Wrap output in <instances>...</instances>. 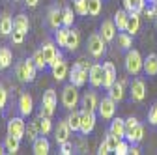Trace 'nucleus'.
Masks as SVG:
<instances>
[{
  "instance_id": "nucleus-47",
  "label": "nucleus",
  "mask_w": 157,
  "mask_h": 155,
  "mask_svg": "<svg viewBox=\"0 0 157 155\" xmlns=\"http://www.w3.org/2000/svg\"><path fill=\"white\" fill-rule=\"evenodd\" d=\"M8 103V90L4 88V84L0 82V108H4Z\"/></svg>"
},
{
  "instance_id": "nucleus-12",
  "label": "nucleus",
  "mask_w": 157,
  "mask_h": 155,
  "mask_svg": "<svg viewBox=\"0 0 157 155\" xmlns=\"http://www.w3.org/2000/svg\"><path fill=\"white\" fill-rule=\"evenodd\" d=\"M103 64H92L90 71H88V82L92 84V88H101L103 86Z\"/></svg>"
},
{
  "instance_id": "nucleus-39",
  "label": "nucleus",
  "mask_w": 157,
  "mask_h": 155,
  "mask_svg": "<svg viewBox=\"0 0 157 155\" xmlns=\"http://www.w3.org/2000/svg\"><path fill=\"white\" fill-rule=\"evenodd\" d=\"M101 9H103L101 0H88V15L90 17H99Z\"/></svg>"
},
{
  "instance_id": "nucleus-54",
  "label": "nucleus",
  "mask_w": 157,
  "mask_h": 155,
  "mask_svg": "<svg viewBox=\"0 0 157 155\" xmlns=\"http://www.w3.org/2000/svg\"><path fill=\"white\" fill-rule=\"evenodd\" d=\"M155 26H157V17H155Z\"/></svg>"
},
{
  "instance_id": "nucleus-41",
  "label": "nucleus",
  "mask_w": 157,
  "mask_h": 155,
  "mask_svg": "<svg viewBox=\"0 0 157 155\" xmlns=\"http://www.w3.org/2000/svg\"><path fill=\"white\" fill-rule=\"evenodd\" d=\"M73 8L78 15H88V0H73Z\"/></svg>"
},
{
  "instance_id": "nucleus-24",
  "label": "nucleus",
  "mask_w": 157,
  "mask_h": 155,
  "mask_svg": "<svg viewBox=\"0 0 157 155\" xmlns=\"http://www.w3.org/2000/svg\"><path fill=\"white\" fill-rule=\"evenodd\" d=\"M144 73L148 77H155L157 75V54L150 52L146 58H144Z\"/></svg>"
},
{
  "instance_id": "nucleus-26",
  "label": "nucleus",
  "mask_w": 157,
  "mask_h": 155,
  "mask_svg": "<svg viewBox=\"0 0 157 155\" xmlns=\"http://www.w3.org/2000/svg\"><path fill=\"white\" fill-rule=\"evenodd\" d=\"M124 84H125L124 81H116V82L107 90V92H109V97H112L116 103H120V101L124 99Z\"/></svg>"
},
{
  "instance_id": "nucleus-52",
  "label": "nucleus",
  "mask_w": 157,
  "mask_h": 155,
  "mask_svg": "<svg viewBox=\"0 0 157 155\" xmlns=\"http://www.w3.org/2000/svg\"><path fill=\"white\" fill-rule=\"evenodd\" d=\"M2 153H6V148H4V142H2V144H0V155H2Z\"/></svg>"
},
{
  "instance_id": "nucleus-46",
  "label": "nucleus",
  "mask_w": 157,
  "mask_h": 155,
  "mask_svg": "<svg viewBox=\"0 0 157 155\" xmlns=\"http://www.w3.org/2000/svg\"><path fill=\"white\" fill-rule=\"evenodd\" d=\"M25 36H26V34L19 32V30H13V32H11V41H13L15 45H21V43L25 41Z\"/></svg>"
},
{
  "instance_id": "nucleus-23",
  "label": "nucleus",
  "mask_w": 157,
  "mask_h": 155,
  "mask_svg": "<svg viewBox=\"0 0 157 155\" xmlns=\"http://www.w3.org/2000/svg\"><path fill=\"white\" fill-rule=\"evenodd\" d=\"M109 133L116 134L118 138H125V120H122V118H112L110 127H109Z\"/></svg>"
},
{
  "instance_id": "nucleus-36",
  "label": "nucleus",
  "mask_w": 157,
  "mask_h": 155,
  "mask_svg": "<svg viewBox=\"0 0 157 155\" xmlns=\"http://www.w3.org/2000/svg\"><path fill=\"white\" fill-rule=\"evenodd\" d=\"M73 21H75L73 8L66 6V8L62 9V26H66V28H71V26H73Z\"/></svg>"
},
{
  "instance_id": "nucleus-55",
  "label": "nucleus",
  "mask_w": 157,
  "mask_h": 155,
  "mask_svg": "<svg viewBox=\"0 0 157 155\" xmlns=\"http://www.w3.org/2000/svg\"><path fill=\"white\" fill-rule=\"evenodd\" d=\"M13 2H19V0H13Z\"/></svg>"
},
{
  "instance_id": "nucleus-3",
  "label": "nucleus",
  "mask_w": 157,
  "mask_h": 155,
  "mask_svg": "<svg viewBox=\"0 0 157 155\" xmlns=\"http://www.w3.org/2000/svg\"><path fill=\"white\" fill-rule=\"evenodd\" d=\"M125 71L129 75H139L144 69V58L140 56V52L136 49H129L125 52Z\"/></svg>"
},
{
  "instance_id": "nucleus-16",
  "label": "nucleus",
  "mask_w": 157,
  "mask_h": 155,
  "mask_svg": "<svg viewBox=\"0 0 157 155\" xmlns=\"http://www.w3.org/2000/svg\"><path fill=\"white\" fill-rule=\"evenodd\" d=\"M103 71H105V75H103V88H105V90H109V88L118 81L116 67H114V64H112V62H103Z\"/></svg>"
},
{
  "instance_id": "nucleus-42",
  "label": "nucleus",
  "mask_w": 157,
  "mask_h": 155,
  "mask_svg": "<svg viewBox=\"0 0 157 155\" xmlns=\"http://www.w3.org/2000/svg\"><path fill=\"white\" fill-rule=\"evenodd\" d=\"M142 13H144L146 19H155L157 17V2H146Z\"/></svg>"
},
{
  "instance_id": "nucleus-2",
  "label": "nucleus",
  "mask_w": 157,
  "mask_h": 155,
  "mask_svg": "<svg viewBox=\"0 0 157 155\" xmlns=\"http://www.w3.org/2000/svg\"><path fill=\"white\" fill-rule=\"evenodd\" d=\"M36 73H37V67L34 64V58H26V60L19 62L15 66V75L21 82H34Z\"/></svg>"
},
{
  "instance_id": "nucleus-27",
  "label": "nucleus",
  "mask_w": 157,
  "mask_h": 155,
  "mask_svg": "<svg viewBox=\"0 0 157 155\" xmlns=\"http://www.w3.org/2000/svg\"><path fill=\"white\" fill-rule=\"evenodd\" d=\"M127 19H129V11H127V9H118V11L114 13V19H112V21H114L118 32L125 30V26H127Z\"/></svg>"
},
{
  "instance_id": "nucleus-29",
  "label": "nucleus",
  "mask_w": 157,
  "mask_h": 155,
  "mask_svg": "<svg viewBox=\"0 0 157 155\" xmlns=\"http://www.w3.org/2000/svg\"><path fill=\"white\" fill-rule=\"evenodd\" d=\"M13 30H19V32H23V34H26L30 30V21H28V17L25 13H19L13 19Z\"/></svg>"
},
{
  "instance_id": "nucleus-9",
  "label": "nucleus",
  "mask_w": 157,
  "mask_h": 155,
  "mask_svg": "<svg viewBox=\"0 0 157 155\" xmlns=\"http://www.w3.org/2000/svg\"><path fill=\"white\" fill-rule=\"evenodd\" d=\"M95 120H97V116H95L94 110H86V108L81 110V133L84 134V137H88V134L94 131Z\"/></svg>"
},
{
  "instance_id": "nucleus-53",
  "label": "nucleus",
  "mask_w": 157,
  "mask_h": 155,
  "mask_svg": "<svg viewBox=\"0 0 157 155\" xmlns=\"http://www.w3.org/2000/svg\"><path fill=\"white\" fill-rule=\"evenodd\" d=\"M146 2H157V0H146Z\"/></svg>"
},
{
  "instance_id": "nucleus-15",
  "label": "nucleus",
  "mask_w": 157,
  "mask_h": 155,
  "mask_svg": "<svg viewBox=\"0 0 157 155\" xmlns=\"http://www.w3.org/2000/svg\"><path fill=\"white\" fill-rule=\"evenodd\" d=\"M71 133L73 131H71L67 120H60V122H58V125H56V129H54V140H56V144H62V142L69 140Z\"/></svg>"
},
{
  "instance_id": "nucleus-11",
  "label": "nucleus",
  "mask_w": 157,
  "mask_h": 155,
  "mask_svg": "<svg viewBox=\"0 0 157 155\" xmlns=\"http://www.w3.org/2000/svg\"><path fill=\"white\" fill-rule=\"evenodd\" d=\"M17 108H19V114H21L23 118H26V116L32 114V110H34V99H32V95L28 92H23L21 95H19Z\"/></svg>"
},
{
  "instance_id": "nucleus-13",
  "label": "nucleus",
  "mask_w": 157,
  "mask_h": 155,
  "mask_svg": "<svg viewBox=\"0 0 157 155\" xmlns=\"http://www.w3.org/2000/svg\"><path fill=\"white\" fill-rule=\"evenodd\" d=\"M116 32H118V28H116L112 19H103V23L99 26V34H101V37L107 43H110V41L116 40Z\"/></svg>"
},
{
  "instance_id": "nucleus-33",
  "label": "nucleus",
  "mask_w": 157,
  "mask_h": 155,
  "mask_svg": "<svg viewBox=\"0 0 157 155\" xmlns=\"http://www.w3.org/2000/svg\"><path fill=\"white\" fill-rule=\"evenodd\" d=\"M13 62V54L8 47H0V71H4L11 66Z\"/></svg>"
},
{
  "instance_id": "nucleus-31",
  "label": "nucleus",
  "mask_w": 157,
  "mask_h": 155,
  "mask_svg": "<svg viewBox=\"0 0 157 155\" xmlns=\"http://www.w3.org/2000/svg\"><path fill=\"white\" fill-rule=\"evenodd\" d=\"M146 6V0H124V9L129 13H142Z\"/></svg>"
},
{
  "instance_id": "nucleus-37",
  "label": "nucleus",
  "mask_w": 157,
  "mask_h": 155,
  "mask_svg": "<svg viewBox=\"0 0 157 155\" xmlns=\"http://www.w3.org/2000/svg\"><path fill=\"white\" fill-rule=\"evenodd\" d=\"M34 64H36V67L37 69H41V71H45L47 67H49V64H47V60H45V54H43V51H41V47H39L36 52H34Z\"/></svg>"
},
{
  "instance_id": "nucleus-51",
  "label": "nucleus",
  "mask_w": 157,
  "mask_h": 155,
  "mask_svg": "<svg viewBox=\"0 0 157 155\" xmlns=\"http://www.w3.org/2000/svg\"><path fill=\"white\" fill-rule=\"evenodd\" d=\"M25 4H26L28 8H36V6L39 4V0H25Z\"/></svg>"
},
{
  "instance_id": "nucleus-5",
  "label": "nucleus",
  "mask_w": 157,
  "mask_h": 155,
  "mask_svg": "<svg viewBox=\"0 0 157 155\" xmlns=\"http://www.w3.org/2000/svg\"><path fill=\"white\" fill-rule=\"evenodd\" d=\"M81 101V97H78V92H77V86L75 84H66L64 88H62V105H64V108H67V110H73L75 107H77V103Z\"/></svg>"
},
{
  "instance_id": "nucleus-50",
  "label": "nucleus",
  "mask_w": 157,
  "mask_h": 155,
  "mask_svg": "<svg viewBox=\"0 0 157 155\" xmlns=\"http://www.w3.org/2000/svg\"><path fill=\"white\" fill-rule=\"evenodd\" d=\"M129 153H133V155H139V153H140L139 146H136V144H131V148H129Z\"/></svg>"
},
{
  "instance_id": "nucleus-44",
  "label": "nucleus",
  "mask_w": 157,
  "mask_h": 155,
  "mask_svg": "<svg viewBox=\"0 0 157 155\" xmlns=\"http://www.w3.org/2000/svg\"><path fill=\"white\" fill-rule=\"evenodd\" d=\"M148 122H150V125H157V101L150 107V112H148Z\"/></svg>"
},
{
  "instance_id": "nucleus-35",
  "label": "nucleus",
  "mask_w": 157,
  "mask_h": 155,
  "mask_svg": "<svg viewBox=\"0 0 157 155\" xmlns=\"http://www.w3.org/2000/svg\"><path fill=\"white\" fill-rule=\"evenodd\" d=\"M67 123H69V127H71V131L73 133H77V131H81V112L78 110H69V116H67Z\"/></svg>"
},
{
  "instance_id": "nucleus-10",
  "label": "nucleus",
  "mask_w": 157,
  "mask_h": 155,
  "mask_svg": "<svg viewBox=\"0 0 157 155\" xmlns=\"http://www.w3.org/2000/svg\"><path fill=\"white\" fill-rule=\"evenodd\" d=\"M25 133H26V123L23 120V116H15L8 122V134H13L17 138H25Z\"/></svg>"
},
{
  "instance_id": "nucleus-30",
  "label": "nucleus",
  "mask_w": 157,
  "mask_h": 155,
  "mask_svg": "<svg viewBox=\"0 0 157 155\" xmlns=\"http://www.w3.org/2000/svg\"><path fill=\"white\" fill-rule=\"evenodd\" d=\"M139 30H140V13H129L125 32H129L131 36H135Z\"/></svg>"
},
{
  "instance_id": "nucleus-49",
  "label": "nucleus",
  "mask_w": 157,
  "mask_h": 155,
  "mask_svg": "<svg viewBox=\"0 0 157 155\" xmlns=\"http://www.w3.org/2000/svg\"><path fill=\"white\" fill-rule=\"evenodd\" d=\"M97 153H99V155H107V153H112V151H110V148H109V142H107V138H103V142L99 144V149H97Z\"/></svg>"
},
{
  "instance_id": "nucleus-48",
  "label": "nucleus",
  "mask_w": 157,
  "mask_h": 155,
  "mask_svg": "<svg viewBox=\"0 0 157 155\" xmlns=\"http://www.w3.org/2000/svg\"><path fill=\"white\" fill-rule=\"evenodd\" d=\"M136 125H139V120H136L135 116H129V118L125 120V133H127V131H133Z\"/></svg>"
},
{
  "instance_id": "nucleus-7",
  "label": "nucleus",
  "mask_w": 157,
  "mask_h": 155,
  "mask_svg": "<svg viewBox=\"0 0 157 155\" xmlns=\"http://www.w3.org/2000/svg\"><path fill=\"white\" fill-rule=\"evenodd\" d=\"M97 114L101 116L103 120H112L114 114H116V101L112 97H103L99 99V105H97Z\"/></svg>"
},
{
  "instance_id": "nucleus-18",
  "label": "nucleus",
  "mask_w": 157,
  "mask_h": 155,
  "mask_svg": "<svg viewBox=\"0 0 157 155\" xmlns=\"http://www.w3.org/2000/svg\"><path fill=\"white\" fill-rule=\"evenodd\" d=\"M47 25L52 30L62 26V9L58 8V6H51L49 8V11H47Z\"/></svg>"
},
{
  "instance_id": "nucleus-28",
  "label": "nucleus",
  "mask_w": 157,
  "mask_h": 155,
  "mask_svg": "<svg viewBox=\"0 0 157 155\" xmlns=\"http://www.w3.org/2000/svg\"><path fill=\"white\" fill-rule=\"evenodd\" d=\"M142 138H144V125L142 123H139L133 131H127L125 133V140H129L131 144H139Z\"/></svg>"
},
{
  "instance_id": "nucleus-22",
  "label": "nucleus",
  "mask_w": 157,
  "mask_h": 155,
  "mask_svg": "<svg viewBox=\"0 0 157 155\" xmlns=\"http://www.w3.org/2000/svg\"><path fill=\"white\" fill-rule=\"evenodd\" d=\"M81 105H82V108H86V110H94V112H97V105H99V99H97L95 92H86L82 97H81Z\"/></svg>"
},
{
  "instance_id": "nucleus-14",
  "label": "nucleus",
  "mask_w": 157,
  "mask_h": 155,
  "mask_svg": "<svg viewBox=\"0 0 157 155\" xmlns=\"http://www.w3.org/2000/svg\"><path fill=\"white\" fill-rule=\"evenodd\" d=\"M146 97V84L142 79H133L131 82V101L140 103Z\"/></svg>"
},
{
  "instance_id": "nucleus-19",
  "label": "nucleus",
  "mask_w": 157,
  "mask_h": 155,
  "mask_svg": "<svg viewBox=\"0 0 157 155\" xmlns=\"http://www.w3.org/2000/svg\"><path fill=\"white\" fill-rule=\"evenodd\" d=\"M32 151H34L36 155H47V153L51 151V144H49V140L45 138V134H39V137L32 142Z\"/></svg>"
},
{
  "instance_id": "nucleus-45",
  "label": "nucleus",
  "mask_w": 157,
  "mask_h": 155,
  "mask_svg": "<svg viewBox=\"0 0 157 155\" xmlns=\"http://www.w3.org/2000/svg\"><path fill=\"white\" fill-rule=\"evenodd\" d=\"M60 146V153L62 155H71L73 151H75V148H73V144L69 142V140H66V142H62V144H58Z\"/></svg>"
},
{
  "instance_id": "nucleus-17",
  "label": "nucleus",
  "mask_w": 157,
  "mask_h": 155,
  "mask_svg": "<svg viewBox=\"0 0 157 155\" xmlns=\"http://www.w3.org/2000/svg\"><path fill=\"white\" fill-rule=\"evenodd\" d=\"M41 51H43V54H45V60H47L49 67H52L54 62H56L58 52H60V49L56 47V41H45V43L41 45Z\"/></svg>"
},
{
  "instance_id": "nucleus-20",
  "label": "nucleus",
  "mask_w": 157,
  "mask_h": 155,
  "mask_svg": "<svg viewBox=\"0 0 157 155\" xmlns=\"http://www.w3.org/2000/svg\"><path fill=\"white\" fill-rule=\"evenodd\" d=\"M116 45H118V49L120 51H129V49H133V36L129 34V32H125V30H122V32H118V36H116Z\"/></svg>"
},
{
  "instance_id": "nucleus-8",
  "label": "nucleus",
  "mask_w": 157,
  "mask_h": 155,
  "mask_svg": "<svg viewBox=\"0 0 157 155\" xmlns=\"http://www.w3.org/2000/svg\"><path fill=\"white\" fill-rule=\"evenodd\" d=\"M51 71H52V79H54V81H58V82H62L66 77L69 75V69H67V64H66V60H64L62 51L58 52L56 62H54V66L51 67Z\"/></svg>"
},
{
  "instance_id": "nucleus-40",
  "label": "nucleus",
  "mask_w": 157,
  "mask_h": 155,
  "mask_svg": "<svg viewBox=\"0 0 157 155\" xmlns=\"http://www.w3.org/2000/svg\"><path fill=\"white\" fill-rule=\"evenodd\" d=\"M25 137H26L28 140H32V142L39 137V129H37V123H36V122H30V123L26 125V133H25Z\"/></svg>"
},
{
  "instance_id": "nucleus-21",
  "label": "nucleus",
  "mask_w": 157,
  "mask_h": 155,
  "mask_svg": "<svg viewBox=\"0 0 157 155\" xmlns=\"http://www.w3.org/2000/svg\"><path fill=\"white\" fill-rule=\"evenodd\" d=\"M81 45V36H78V30L77 28H69L67 30V40H66V51L69 52H75Z\"/></svg>"
},
{
  "instance_id": "nucleus-38",
  "label": "nucleus",
  "mask_w": 157,
  "mask_h": 155,
  "mask_svg": "<svg viewBox=\"0 0 157 155\" xmlns=\"http://www.w3.org/2000/svg\"><path fill=\"white\" fill-rule=\"evenodd\" d=\"M67 30H69V28H66V26H60V28H56V30H54V41H56L58 47H64V49H66Z\"/></svg>"
},
{
  "instance_id": "nucleus-43",
  "label": "nucleus",
  "mask_w": 157,
  "mask_h": 155,
  "mask_svg": "<svg viewBox=\"0 0 157 155\" xmlns=\"http://www.w3.org/2000/svg\"><path fill=\"white\" fill-rule=\"evenodd\" d=\"M129 148H131V142L122 138L120 142H118V146H116L114 153H116V155H127V153H129Z\"/></svg>"
},
{
  "instance_id": "nucleus-34",
  "label": "nucleus",
  "mask_w": 157,
  "mask_h": 155,
  "mask_svg": "<svg viewBox=\"0 0 157 155\" xmlns=\"http://www.w3.org/2000/svg\"><path fill=\"white\" fill-rule=\"evenodd\" d=\"M19 146H21V138L13 137V134H8L4 138V148H6V153H17L19 151Z\"/></svg>"
},
{
  "instance_id": "nucleus-32",
  "label": "nucleus",
  "mask_w": 157,
  "mask_h": 155,
  "mask_svg": "<svg viewBox=\"0 0 157 155\" xmlns=\"http://www.w3.org/2000/svg\"><path fill=\"white\" fill-rule=\"evenodd\" d=\"M36 123H37L39 134H45V137H47V134L52 131V122H51V118H49V116H37Z\"/></svg>"
},
{
  "instance_id": "nucleus-25",
  "label": "nucleus",
  "mask_w": 157,
  "mask_h": 155,
  "mask_svg": "<svg viewBox=\"0 0 157 155\" xmlns=\"http://www.w3.org/2000/svg\"><path fill=\"white\" fill-rule=\"evenodd\" d=\"M13 32V19L10 13L0 15V36H11Z\"/></svg>"
},
{
  "instance_id": "nucleus-4",
  "label": "nucleus",
  "mask_w": 157,
  "mask_h": 155,
  "mask_svg": "<svg viewBox=\"0 0 157 155\" xmlns=\"http://www.w3.org/2000/svg\"><path fill=\"white\" fill-rule=\"evenodd\" d=\"M56 105H58V95H56V90L49 88L43 97H41V107H39V116H49L52 118L54 112H56Z\"/></svg>"
},
{
  "instance_id": "nucleus-6",
  "label": "nucleus",
  "mask_w": 157,
  "mask_h": 155,
  "mask_svg": "<svg viewBox=\"0 0 157 155\" xmlns=\"http://www.w3.org/2000/svg\"><path fill=\"white\" fill-rule=\"evenodd\" d=\"M88 81V69H84L78 62L73 64V67L69 69V82L75 84L77 88H82Z\"/></svg>"
},
{
  "instance_id": "nucleus-1",
  "label": "nucleus",
  "mask_w": 157,
  "mask_h": 155,
  "mask_svg": "<svg viewBox=\"0 0 157 155\" xmlns=\"http://www.w3.org/2000/svg\"><path fill=\"white\" fill-rule=\"evenodd\" d=\"M86 49H88V54H90L92 58L99 60V58H103V56L107 54V41L101 37L99 32L90 34V36H88V41H86Z\"/></svg>"
}]
</instances>
